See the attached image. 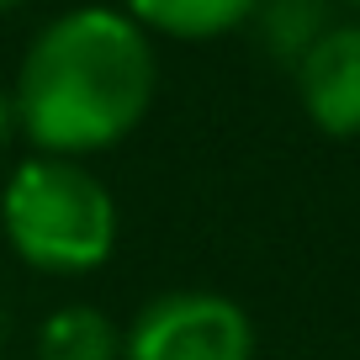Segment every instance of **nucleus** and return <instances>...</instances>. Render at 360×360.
<instances>
[{
    "mask_svg": "<svg viewBox=\"0 0 360 360\" xmlns=\"http://www.w3.org/2000/svg\"><path fill=\"white\" fill-rule=\"evenodd\" d=\"M159 96V58L127 11L79 6L27 43L11 101L37 154L85 159L122 143Z\"/></svg>",
    "mask_w": 360,
    "mask_h": 360,
    "instance_id": "1",
    "label": "nucleus"
},
{
    "mask_svg": "<svg viewBox=\"0 0 360 360\" xmlns=\"http://www.w3.org/2000/svg\"><path fill=\"white\" fill-rule=\"evenodd\" d=\"M117 196L101 175L64 154H32L6 175L0 233L43 276H90L117 249Z\"/></svg>",
    "mask_w": 360,
    "mask_h": 360,
    "instance_id": "2",
    "label": "nucleus"
},
{
    "mask_svg": "<svg viewBox=\"0 0 360 360\" xmlns=\"http://www.w3.org/2000/svg\"><path fill=\"white\" fill-rule=\"evenodd\" d=\"M122 360H255V323L233 297L180 286L122 328Z\"/></svg>",
    "mask_w": 360,
    "mask_h": 360,
    "instance_id": "3",
    "label": "nucleus"
},
{
    "mask_svg": "<svg viewBox=\"0 0 360 360\" xmlns=\"http://www.w3.org/2000/svg\"><path fill=\"white\" fill-rule=\"evenodd\" d=\"M297 96L328 138H360V22H334L297 58Z\"/></svg>",
    "mask_w": 360,
    "mask_h": 360,
    "instance_id": "4",
    "label": "nucleus"
},
{
    "mask_svg": "<svg viewBox=\"0 0 360 360\" xmlns=\"http://www.w3.org/2000/svg\"><path fill=\"white\" fill-rule=\"evenodd\" d=\"M255 6L259 0H127V16L143 32L207 43V37H223L233 27H244L255 16Z\"/></svg>",
    "mask_w": 360,
    "mask_h": 360,
    "instance_id": "5",
    "label": "nucleus"
},
{
    "mask_svg": "<svg viewBox=\"0 0 360 360\" xmlns=\"http://www.w3.org/2000/svg\"><path fill=\"white\" fill-rule=\"evenodd\" d=\"M37 360H122V328L90 302H64L37 328Z\"/></svg>",
    "mask_w": 360,
    "mask_h": 360,
    "instance_id": "6",
    "label": "nucleus"
},
{
    "mask_svg": "<svg viewBox=\"0 0 360 360\" xmlns=\"http://www.w3.org/2000/svg\"><path fill=\"white\" fill-rule=\"evenodd\" d=\"M249 22H259V37L281 64H297L334 27L328 22V0H259Z\"/></svg>",
    "mask_w": 360,
    "mask_h": 360,
    "instance_id": "7",
    "label": "nucleus"
},
{
    "mask_svg": "<svg viewBox=\"0 0 360 360\" xmlns=\"http://www.w3.org/2000/svg\"><path fill=\"white\" fill-rule=\"evenodd\" d=\"M11 133H22L16 127V101H11V90H0V148L11 143Z\"/></svg>",
    "mask_w": 360,
    "mask_h": 360,
    "instance_id": "8",
    "label": "nucleus"
},
{
    "mask_svg": "<svg viewBox=\"0 0 360 360\" xmlns=\"http://www.w3.org/2000/svg\"><path fill=\"white\" fill-rule=\"evenodd\" d=\"M16 6H27V0H0V11H16Z\"/></svg>",
    "mask_w": 360,
    "mask_h": 360,
    "instance_id": "9",
    "label": "nucleus"
},
{
    "mask_svg": "<svg viewBox=\"0 0 360 360\" xmlns=\"http://www.w3.org/2000/svg\"><path fill=\"white\" fill-rule=\"evenodd\" d=\"M339 6H349V11H360V0H339Z\"/></svg>",
    "mask_w": 360,
    "mask_h": 360,
    "instance_id": "10",
    "label": "nucleus"
}]
</instances>
